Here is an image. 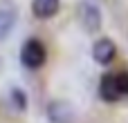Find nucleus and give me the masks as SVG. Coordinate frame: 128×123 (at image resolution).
Returning <instances> with one entry per match:
<instances>
[{
	"instance_id": "f257e3e1",
	"label": "nucleus",
	"mask_w": 128,
	"mask_h": 123,
	"mask_svg": "<svg viewBox=\"0 0 128 123\" xmlns=\"http://www.w3.org/2000/svg\"><path fill=\"white\" fill-rule=\"evenodd\" d=\"M47 61V49L45 45L38 40V38H29L22 43L20 47V63L27 67V69H38L43 67Z\"/></svg>"
},
{
	"instance_id": "f03ea898",
	"label": "nucleus",
	"mask_w": 128,
	"mask_h": 123,
	"mask_svg": "<svg viewBox=\"0 0 128 123\" xmlns=\"http://www.w3.org/2000/svg\"><path fill=\"white\" fill-rule=\"evenodd\" d=\"M76 18H79V25L88 31V34H97L101 29V9L90 2V0H81L79 7H76Z\"/></svg>"
},
{
	"instance_id": "7ed1b4c3",
	"label": "nucleus",
	"mask_w": 128,
	"mask_h": 123,
	"mask_svg": "<svg viewBox=\"0 0 128 123\" xmlns=\"http://www.w3.org/2000/svg\"><path fill=\"white\" fill-rule=\"evenodd\" d=\"M18 22V7L11 0H0V40H7Z\"/></svg>"
},
{
	"instance_id": "423d86ee",
	"label": "nucleus",
	"mask_w": 128,
	"mask_h": 123,
	"mask_svg": "<svg viewBox=\"0 0 128 123\" xmlns=\"http://www.w3.org/2000/svg\"><path fill=\"white\" fill-rule=\"evenodd\" d=\"M115 54H117V45L110 40V38H99L94 45H92V58L99 63V65H108V63H112V58H115Z\"/></svg>"
},
{
	"instance_id": "1a4fd4ad",
	"label": "nucleus",
	"mask_w": 128,
	"mask_h": 123,
	"mask_svg": "<svg viewBox=\"0 0 128 123\" xmlns=\"http://www.w3.org/2000/svg\"><path fill=\"white\" fill-rule=\"evenodd\" d=\"M117 78H119V85H122L124 96H128V72H119V74H117Z\"/></svg>"
},
{
	"instance_id": "20e7f679",
	"label": "nucleus",
	"mask_w": 128,
	"mask_h": 123,
	"mask_svg": "<svg viewBox=\"0 0 128 123\" xmlns=\"http://www.w3.org/2000/svg\"><path fill=\"white\" fill-rule=\"evenodd\" d=\"M99 96H101V101H106V103H117V101L124 96L117 74H104V76H101V81H99Z\"/></svg>"
},
{
	"instance_id": "0eeeda50",
	"label": "nucleus",
	"mask_w": 128,
	"mask_h": 123,
	"mask_svg": "<svg viewBox=\"0 0 128 123\" xmlns=\"http://www.w3.org/2000/svg\"><path fill=\"white\" fill-rule=\"evenodd\" d=\"M61 0H32V13L38 20H50L58 13Z\"/></svg>"
},
{
	"instance_id": "39448f33",
	"label": "nucleus",
	"mask_w": 128,
	"mask_h": 123,
	"mask_svg": "<svg viewBox=\"0 0 128 123\" xmlns=\"http://www.w3.org/2000/svg\"><path fill=\"white\" fill-rule=\"evenodd\" d=\"M74 108L68 103V101H50L47 105V119L50 123H72L74 121Z\"/></svg>"
},
{
	"instance_id": "6e6552de",
	"label": "nucleus",
	"mask_w": 128,
	"mask_h": 123,
	"mask_svg": "<svg viewBox=\"0 0 128 123\" xmlns=\"http://www.w3.org/2000/svg\"><path fill=\"white\" fill-rule=\"evenodd\" d=\"M9 101H11V105H14L16 110H25V108H27V96H25L18 87H14V90L9 92Z\"/></svg>"
}]
</instances>
